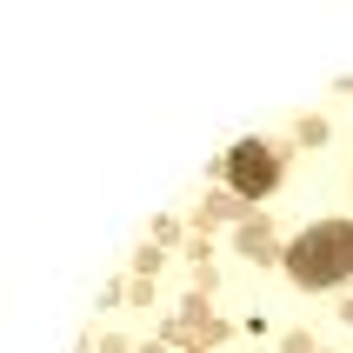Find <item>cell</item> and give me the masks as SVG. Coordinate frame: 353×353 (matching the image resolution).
Here are the masks:
<instances>
[{"instance_id": "obj_1", "label": "cell", "mask_w": 353, "mask_h": 353, "mask_svg": "<svg viewBox=\"0 0 353 353\" xmlns=\"http://www.w3.org/2000/svg\"><path fill=\"white\" fill-rule=\"evenodd\" d=\"M287 274L300 287H340L353 274V220H320L287 247Z\"/></svg>"}, {"instance_id": "obj_2", "label": "cell", "mask_w": 353, "mask_h": 353, "mask_svg": "<svg viewBox=\"0 0 353 353\" xmlns=\"http://www.w3.org/2000/svg\"><path fill=\"white\" fill-rule=\"evenodd\" d=\"M227 187L247 194V200L274 194V187H280V154L267 147V140H240L234 154H227Z\"/></svg>"}]
</instances>
